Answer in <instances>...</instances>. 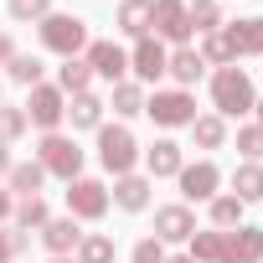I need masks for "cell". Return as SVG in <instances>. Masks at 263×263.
Listing matches in <instances>:
<instances>
[{
  "label": "cell",
  "mask_w": 263,
  "mask_h": 263,
  "mask_svg": "<svg viewBox=\"0 0 263 263\" xmlns=\"http://www.w3.org/2000/svg\"><path fill=\"white\" fill-rule=\"evenodd\" d=\"M232 196L248 206V201H263V165L258 160H242L237 171H232Z\"/></svg>",
  "instance_id": "24"
},
{
  "label": "cell",
  "mask_w": 263,
  "mask_h": 263,
  "mask_svg": "<svg viewBox=\"0 0 263 263\" xmlns=\"http://www.w3.org/2000/svg\"><path fill=\"white\" fill-rule=\"evenodd\" d=\"M186 242H191V253H186L191 263H227V232L222 227H206V232L196 227Z\"/></svg>",
  "instance_id": "16"
},
{
  "label": "cell",
  "mask_w": 263,
  "mask_h": 263,
  "mask_svg": "<svg viewBox=\"0 0 263 263\" xmlns=\"http://www.w3.org/2000/svg\"><path fill=\"white\" fill-rule=\"evenodd\" d=\"M181 196L186 201H212L217 196V186H222V171L212 165V160H196V165H181Z\"/></svg>",
  "instance_id": "11"
},
{
  "label": "cell",
  "mask_w": 263,
  "mask_h": 263,
  "mask_svg": "<svg viewBox=\"0 0 263 263\" xmlns=\"http://www.w3.org/2000/svg\"><path fill=\"white\" fill-rule=\"evenodd\" d=\"M129 263H165V242H160V237H140Z\"/></svg>",
  "instance_id": "36"
},
{
  "label": "cell",
  "mask_w": 263,
  "mask_h": 263,
  "mask_svg": "<svg viewBox=\"0 0 263 263\" xmlns=\"http://www.w3.org/2000/svg\"><path fill=\"white\" fill-rule=\"evenodd\" d=\"M145 114H150L160 129H191V119H196V98H191L186 88H155V93L145 98Z\"/></svg>",
  "instance_id": "4"
},
{
  "label": "cell",
  "mask_w": 263,
  "mask_h": 263,
  "mask_svg": "<svg viewBox=\"0 0 263 263\" xmlns=\"http://www.w3.org/2000/svg\"><path fill=\"white\" fill-rule=\"evenodd\" d=\"M196 57H201L206 67H232V62H237V52H232L227 31H206V36H201V47H196Z\"/></svg>",
  "instance_id": "26"
},
{
  "label": "cell",
  "mask_w": 263,
  "mask_h": 263,
  "mask_svg": "<svg viewBox=\"0 0 263 263\" xmlns=\"http://www.w3.org/2000/svg\"><path fill=\"white\" fill-rule=\"evenodd\" d=\"M165 62H171V52H165L160 36H140L135 52H129V72L140 78V88H145V83H160V78H165Z\"/></svg>",
  "instance_id": "9"
},
{
  "label": "cell",
  "mask_w": 263,
  "mask_h": 263,
  "mask_svg": "<svg viewBox=\"0 0 263 263\" xmlns=\"http://www.w3.org/2000/svg\"><path fill=\"white\" fill-rule=\"evenodd\" d=\"M0 263H11V248H6V232H0Z\"/></svg>",
  "instance_id": "41"
},
{
  "label": "cell",
  "mask_w": 263,
  "mask_h": 263,
  "mask_svg": "<svg viewBox=\"0 0 263 263\" xmlns=\"http://www.w3.org/2000/svg\"><path fill=\"white\" fill-rule=\"evenodd\" d=\"M191 145H196V150H222V145H227V119L196 114V119H191Z\"/></svg>",
  "instance_id": "23"
},
{
  "label": "cell",
  "mask_w": 263,
  "mask_h": 263,
  "mask_svg": "<svg viewBox=\"0 0 263 263\" xmlns=\"http://www.w3.org/2000/svg\"><path fill=\"white\" fill-rule=\"evenodd\" d=\"M165 72L176 78V88H186V93H191V88L201 83V72H206V62L196 57V47H176V52H171V62H165Z\"/></svg>",
  "instance_id": "19"
},
{
  "label": "cell",
  "mask_w": 263,
  "mask_h": 263,
  "mask_svg": "<svg viewBox=\"0 0 263 263\" xmlns=\"http://www.w3.org/2000/svg\"><path fill=\"white\" fill-rule=\"evenodd\" d=\"M135 160H140L135 135H129L124 124H98V165H103L108 176H129Z\"/></svg>",
  "instance_id": "2"
},
{
  "label": "cell",
  "mask_w": 263,
  "mask_h": 263,
  "mask_svg": "<svg viewBox=\"0 0 263 263\" xmlns=\"http://www.w3.org/2000/svg\"><path fill=\"white\" fill-rule=\"evenodd\" d=\"M6 248H11V258H21V253L31 248V232H21V227H16V232H6Z\"/></svg>",
  "instance_id": "37"
},
{
  "label": "cell",
  "mask_w": 263,
  "mask_h": 263,
  "mask_svg": "<svg viewBox=\"0 0 263 263\" xmlns=\"http://www.w3.org/2000/svg\"><path fill=\"white\" fill-rule=\"evenodd\" d=\"M108 108L119 114V119H135V114H145V88L140 83H114V93H108Z\"/></svg>",
  "instance_id": "25"
},
{
  "label": "cell",
  "mask_w": 263,
  "mask_h": 263,
  "mask_svg": "<svg viewBox=\"0 0 263 263\" xmlns=\"http://www.w3.org/2000/svg\"><path fill=\"white\" fill-rule=\"evenodd\" d=\"M237 150H242V160H258L263 165V124H242L237 129Z\"/></svg>",
  "instance_id": "34"
},
{
  "label": "cell",
  "mask_w": 263,
  "mask_h": 263,
  "mask_svg": "<svg viewBox=\"0 0 263 263\" xmlns=\"http://www.w3.org/2000/svg\"><path fill=\"white\" fill-rule=\"evenodd\" d=\"M253 83H248V72L242 67H217L212 72V108H217V119H237V114H253Z\"/></svg>",
  "instance_id": "1"
},
{
  "label": "cell",
  "mask_w": 263,
  "mask_h": 263,
  "mask_svg": "<svg viewBox=\"0 0 263 263\" xmlns=\"http://www.w3.org/2000/svg\"><path fill=\"white\" fill-rule=\"evenodd\" d=\"M227 31V42H232V52L242 57H263V16H242V21H232V26H222Z\"/></svg>",
  "instance_id": "18"
},
{
  "label": "cell",
  "mask_w": 263,
  "mask_h": 263,
  "mask_svg": "<svg viewBox=\"0 0 263 263\" xmlns=\"http://www.w3.org/2000/svg\"><path fill=\"white\" fill-rule=\"evenodd\" d=\"M196 232V217L186 201H171V206H155V237L160 242H186Z\"/></svg>",
  "instance_id": "13"
},
{
  "label": "cell",
  "mask_w": 263,
  "mask_h": 263,
  "mask_svg": "<svg viewBox=\"0 0 263 263\" xmlns=\"http://www.w3.org/2000/svg\"><path fill=\"white\" fill-rule=\"evenodd\" d=\"M36 36H42V47L47 52H57V57H78L83 47H88V21H78V16H42L36 21Z\"/></svg>",
  "instance_id": "3"
},
{
  "label": "cell",
  "mask_w": 263,
  "mask_h": 263,
  "mask_svg": "<svg viewBox=\"0 0 263 263\" xmlns=\"http://www.w3.org/2000/svg\"><path fill=\"white\" fill-rule=\"evenodd\" d=\"M263 258V227H232L227 232V263H258Z\"/></svg>",
  "instance_id": "17"
},
{
  "label": "cell",
  "mask_w": 263,
  "mask_h": 263,
  "mask_svg": "<svg viewBox=\"0 0 263 263\" xmlns=\"http://www.w3.org/2000/svg\"><path fill=\"white\" fill-rule=\"evenodd\" d=\"M72 258L78 263H114V237L108 232H83V242H78Z\"/></svg>",
  "instance_id": "31"
},
{
  "label": "cell",
  "mask_w": 263,
  "mask_h": 263,
  "mask_svg": "<svg viewBox=\"0 0 263 263\" xmlns=\"http://www.w3.org/2000/svg\"><path fill=\"white\" fill-rule=\"evenodd\" d=\"M47 217H52V212H47V201H42V196H16L11 222H16L21 232H42V227H47Z\"/></svg>",
  "instance_id": "28"
},
{
  "label": "cell",
  "mask_w": 263,
  "mask_h": 263,
  "mask_svg": "<svg viewBox=\"0 0 263 263\" xmlns=\"http://www.w3.org/2000/svg\"><path fill=\"white\" fill-rule=\"evenodd\" d=\"M11 16L16 21H42V16H52V0H11Z\"/></svg>",
  "instance_id": "35"
},
{
  "label": "cell",
  "mask_w": 263,
  "mask_h": 263,
  "mask_svg": "<svg viewBox=\"0 0 263 263\" xmlns=\"http://www.w3.org/2000/svg\"><path fill=\"white\" fill-rule=\"evenodd\" d=\"M150 36L171 47H191V21H186V0H150Z\"/></svg>",
  "instance_id": "7"
},
{
  "label": "cell",
  "mask_w": 263,
  "mask_h": 263,
  "mask_svg": "<svg viewBox=\"0 0 263 263\" xmlns=\"http://www.w3.org/2000/svg\"><path fill=\"white\" fill-rule=\"evenodd\" d=\"M42 181H47V171L36 160H16L11 176H6V191L11 196H42Z\"/></svg>",
  "instance_id": "22"
},
{
  "label": "cell",
  "mask_w": 263,
  "mask_h": 263,
  "mask_svg": "<svg viewBox=\"0 0 263 263\" xmlns=\"http://www.w3.org/2000/svg\"><path fill=\"white\" fill-rule=\"evenodd\" d=\"M253 114H258V119H253V124H263V98H253Z\"/></svg>",
  "instance_id": "42"
},
{
  "label": "cell",
  "mask_w": 263,
  "mask_h": 263,
  "mask_svg": "<svg viewBox=\"0 0 263 263\" xmlns=\"http://www.w3.org/2000/svg\"><path fill=\"white\" fill-rule=\"evenodd\" d=\"M186 21H191V36L201 31H222V6H217V0H191V6H186Z\"/></svg>",
  "instance_id": "30"
},
{
  "label": "cell",
  "mask_w": 263,
  "mask_h": 263,
  "mask_svg": "<svg viewBox=\"0 0 263 263\" xmlns=\"http://www.w3.org/2000/svg\"><path fill=\"white\" fill-rule=\"evenodd\" d=\"M206 212H212V227H222V232L242 227V201H237L232 191H217V196L206 201Z\"/></svg>",
  "instance_id": "29"
},
{
  "label": "cell",
  "mask_w": 263,
  "mask_h": 263,
  "mask_svg": "<svg viewBox=\"0 0 263 263\" xmlns=\"http://www.w3.org/2000/svg\"><path fill=\"white\" fill-rule=\"evenodd\" d=\"M150 191H155V181H150V176L129 171V176H114V191H108V201H114L119 212H145V206H150Z\"/></svg>",
  "instance_id": "12"
},
{
  "label": "cell",
  "mask_w": 263,
  "mask_h": 263,
  "mask_svg": "<svg viewBox=\"0 0 263 263\" xmlns=\"http://www.w3.org/2000/svg\"><path fill=\"white\" fill-rule=\"evenodd\" d=\"M36 165H42L47 176H57V181H78V176H83V150H78V140H67V135H42Z\"/></svg>",
  "instance_id": "5"
},
{
  "label": "cell",
  "mask_w": 263,
  "mask_h": 263,
  "mask_svg": "<svg viewBox=\"0 0 263 263\" xmlns=\"http://www.w3.org/2000/svg\"><path fill=\"white\" fill-rule=\"evenodd\" d=\"M11 212H16V196H11L6 186H0V222H11Z\"/></svg>",
  "instance_id": "39"
},
{
  "label": "cell",
  "mask_w": 263,
  "mask_h": 263,
  "mask_svg": "<svg viewBox=\"0 0 263 263\" xmlns=\"http://www.w3.org/2000/svg\"><path fill=\"white\" fill-rule=\"evenodd\" d=\"M11 57H16V42H11V31H0V67H6Z\"/></svg>",
  "instance_id": "38"
},
{
  "label": "cell",
  "mask_w": 263,
  "mask_h": 263,
  "mask_svg": "<svg viewBox=\"0 0 263 263\" xmlns=\"http://www.w3.org/2000/svg\"><path fill=\"white\" fill-rule=\"evenodd\" d=\"M165 263H191V258H186V253H176V258H165Z\"/></svg>",
  "instance_id": "43"
},
{
  "label": "cell",
  "mask_w": 263,
  "mask_h": 263,
  "mask_svg": "<svg viewBox=\"0 0 263 263\" xmlns=\"http://www.w3.org/2000/svg\"><path fill=\"white\" fill-rule=\"evenodd\" d=\"M103 108H108V103H103L98 93H72V98H67L72 129H98V124H103Z\"/></svg>",
  "instance_id": "21"
},
{
  "label": "cell",
  "mask_w": 263,
  "mask_h": 263,
  "mask_svg": "<svg viewBox=\"0 0 263 263\" xmlns=\"http://www.w3.org/2000/svg\"><path fill=\"white\" fill-rule=\"evenodd\" d=\"M6 78H11V83H21V88H36V83H42V57L16 52V57L6 62Z\"/></svg>",
  "instance_id": "32"
},
{
  "label": "cell",
  "mask_w": 263,
  "mask_h": 263,
  "mask_svg": "<svg viewBox=\"0 0 263 263\" xmlns=\"http://www.w3.org/2000/svg\"><path fill=\"white\" fill-rule=\"evenodd\" d=\"M108 206H114V201H108V186H103V181H93V176L67 181V217H78V222H98Z\"/></svg>",
  "instance_id": "8"
},
{
  "label": "cell",
  "mask_w": 263,
  "mask_h": 263,
  "mask_svg": "<svg viewBox=\"0 0 263 263\" xmlns=\"http://www.w3.org/2000/svg\"><path fill=\"white\" fill-rule=\"evenodd\" d=\"M67 119V93L57 83H36L26 98V124H36L42 135H57V124Z\"/></svg>",
  "instance_id": "6"
},
{
  "label": "cell",
  "mask_w": 263,
  "mask_h": 263,
  "mask_svg": "<svg viewBox=\"0 0 263 263\" xmlns=\"http://www.w3.org/2000/svg\"><path fill=\"white\" fill-rule=\"evenodd\" d=\"M21 135H26V108L0 103V145H16Z\"/></svg>",
  "instance_id": "33"
},
{
  "label": "cell",
  "mask_w": 263,
  "mask_h": 263,
  "mask_svg": "<svg viewBox=\"0 0 263 263\" xmlns=\"http://www.w3.org/2000/svg\"><path fill=\"white\" fill-rule=\"evenodd\" d=\"M47 263H78V258H72V253H67V258H47Z\"/></svg>",
  "instance_id": "44"
},
{
  "label": "cell",
  "mask_w": 263,
  "mask_h": 263,
  "mask_svg": "<svg viewBox=\"0 0 263 263\" xmlns=\"http://www.w3.org/2000/svg\"><path fill=\"white\" fill-rule=\"evenodd\" d=\"M114 26L124 31V36H150V0H119V16H114Z\"/></svg>",
  "instance_id": "20"
},
{
  "label": "cell",
  "mask_w": 263,
  "mask_h": 263,
  "mask_svg": "<svg viewBox=\"0 0 263 263\" xmlns=\"http://www.w3.org/2000/svg\"><path fill=\"white\" fill-rule=\"evenodd\" d=\"M78 242H83V232H78V217H47V227H42V248H47L52 258H67V253H78Z\"/></svg>",
  "instance_id": "14"
},
{
  "label": "cell",
  "mask_w": 263,
  "mask_h": 263,
  "mask_svg": "<svg viewBox=\"0 0 263 263\" xmlns=\"http://www.w3.org/2000/svg\"><path fill=\"white\" fill-rule=\"evenodd\" d=\"M181 165H186V155H181L176 140H155V145L145 150V171H150V181H160V176H181Z\"/></svg>",
  "instance_id": "15"
},
{
  "label": "cell",
  "mask_w": 263,
  "mask_h": 263,
  "mask_svg": "<svg viewBox=\"0 0 263 263\" xmlns=\"http://www.w3.org/2000/svg\"><path fill=\"white\" fill-rule=\"evenodd\" d=\"M88 83H93V67H88L83 57H62V67H57V88L72 98V93H88Z\"/></svg>",
  "instance_id": "27"
},
{
  "label": "cell",
  "mask_w": 263,
  "mask_h": 263,
  "mask_svg": "<svg viewBox=\"0 0 263 263\" xmlns=\"http://www.w3.org/2000/svg\"><path fill=\"white\" fill-rule=\"evenodd\" d=\"M83 62L93 67V78H108V83H124V72H129V52L119 42H88Z\"/></svg>",
  "instance_id": "10"
},
{
  "label": "cell",
  "mask_w": 263,
  "mask_h": 263,
  "mask_svg": "<svg viewBox=\"0 0 263 263\" xmlns=\"http://www.w3.org/2000/svg\"><path fill=\"white\" fill-rule=\"evenodd\" d=\"M11 165H16L11 160V145H0V176H11Z\"/></svg>",
  "instance_id": "40"
}]
</instances>
